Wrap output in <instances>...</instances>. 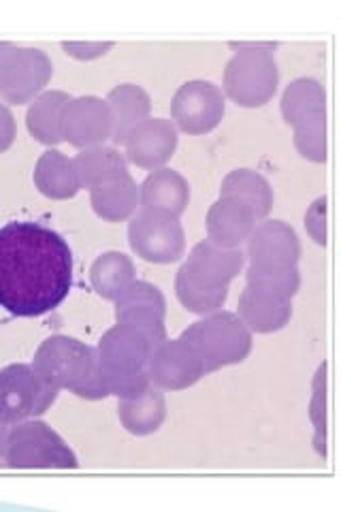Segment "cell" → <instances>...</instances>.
Segmentation results:
<instances>
[{
    "mask_svg": "<svg viewBox=\"0 0 341 512\" xmlns=\"http://www.w3.org/2000/svg\"><path fill=\"white\" fill-rule=\"evenodd\" d=\"M90 203L94 214L107 222H124L137 214L139 186L131 173L116 175L90 188Z\"/></svg>",
    "mask_w": 341,
    "mask_h": 512,
    "instance_id": "cell-20",
    "label": "cell"
},
{
    "mask_svg": "<svg viewBox=\"0 0 341 512\" xmlns=\"http://www.w3.org/2000/svg\"><path fill=\"white\" fill-rule=\"evenodd\" d=\"M329 203L327 197L316 199L305 212V231L318 246H327L329 239Z\"/></svg>",
    "mask_w": 341,
    "mask_h": 512,
    "instance_id": "cell-34",
    "label": "cell"
},
{
    "mask_svg": "<svg viewBox=\"0 0 341 512\" xmlns=\"http://www.w3.org/2000/svg\"><path fill=\"white\" fill-rule=\"evenodd\" d=\"M113 41H62V50L77 60H96L113 50Z\"/></svg>",
    "mask_w": 341,
    "mask_h": 512,
    "instance_id": "cell-35",
    "label": "cell"
},
{
    "mask_svg": "<svg viewBox=\"0 0 341 512\" xmlns=\"http://www.w3.org/2000/svg\"><path fill=\"white\" fill-rule=\"evenodd\" d=\"M220 197L248 205L258 220H265L273 207V188L254 169H235L220 184Z\"/></svg>",
    "mask_w": 341,
    "mask_h": 512,
    "instance_id": "cell-25",
    "label": "cell"
},
{
    "mask_svg": "<svg viewBox=\"0 0 341 512\" xmlns=\"http://www.w3.org/2000/svg\"><path fill=\"white\" fill-rule=\"evenodd\" d=\"M258 222L261 220L248 205L220 197L216 203H211L205 218L207 239L224 248H241Z\"/></svg>",
    "mask_w": 341,
    "mask_h": 512,
    "instance_id": "cell-16",
    "label": "cell"
},
{
    "mask_svg": "<svg viewBox=\"0 0 341 512\" xmlns=\"http://www.w3.org/2000/svg\"><path fill=\"white\" fill-rule=\"evenodd\" d=\"M241 323L252 333H275L284 329L292 318V301L278 299L273 295L256 291V288L246 286L237 301L235 312Z\"/></svg>",
    "mask_w": 341,
    "mask_h": 512,
    "instance_id": "cell-19",
    "label": "cell"
},
{
    "mask_svg": "<svg viewBox=\"0 0 341 512\" xmlns=\"http://www.w3.org/2000/svg\"><path fill=\"white\" fill-rule=\"evenodd\" d=\"M7 468L13 470H77L73 448L45 421L30 419L9 427Z\"/></svg>",
    "mask_w": 341,
    "mask_h": 512,
    "instance_id": "cell-4",
    "label": "cell"
},
{
    "mask_svg": "<svg viewBox=\"0 0 341 512\" xmlns=\"http://www.w3.org/2000/svg\"><path fill=\"white\" fill-rule=\"evenodd\" d=\"M58 389L45 382L35 367L13 363L0 370V421L15 425L37 419L54 406Z\"/></svg>",
    "mask_w": 341,
    "mask_h": 512,
    "instance_id": "cell-5",
    "label": "cell"
},
{
    "mask_svg": "<svg viewBox=\"0 0 341 512\" xmlns=\"http://www.w3.org/2000/svg\"><path fill=\"white\" fill-rule=\"evenodd\" d=\"M9 427L7 423L0 421V468H7V461H5V455H7V438H9Z\"/></svg>",
    "mask_w": 341,
    "mask_h": 512,
    "instance_id": "cell-37",
    "label": "cell"
},
{
    "mask_svg": "<svg viewBox=\"0 0 341 512\" xmlns=\"http://www.w3.org/2000/svg\"><path fill=\"white\" fill-rule=\"evenodd\" d=\"M246 280L250 288L273 295L278 299L292 301L301 288L299 267H258L248 265Z\"/></svg>",
    "mask_w": 341,
    "mask_h": 512,
    "instance_id": "cell-30",
    "label": "cell"
},
{
    "mask_svg": "<svg viewBox=\"0 0 341 512\" xmlns=\"http://www.w3.org/2000/svg\"><path fill=\"white\" fill-rule=\"evenodd\" d=\"M135 280V263L124 252H105L90 267V282L103 299L113 301Z\"/></svg>",
    "mask_w": 341,
    "mask_h": 512,
    "instance_id": "cell-28",
    "label": "cell"
},
{
    "mask_svg": "<svg viewBox=\"0 0 341 512\" xmlns=\"http://www.w3.org/2000/svg\"><path fill=\"white\" fill-rule=\"evenodd\" d=\"M99 365V361H96ZM99 374L105 384V391L109 397H118V399H133L143 395L152 387V380L148 376V370L145 372H109L103 370L99 365Z\"/></svg>",
    "mask_w": 341,
    "mask_h": 512,
    "instance_id": "cell-33",
    "label": "cell"
},
{
    "mask_svg": "<svg viewBox=\"0 0 341 512\" xmlns=\"http://www.w3.org/2000/svg\"><path fill=\"white\" fill-rule=\"evenodd\" d=\"M118 416L128 434L150 436L167 419V399L160 389L150 387L139 397L118 399Z\"/></svg>",
    "mask_w": 341,
    "mask_h": 512,
    "instance_id": "cell-24",
    "label": "cell"
},
{
    "mask_svg": "<svg viewBox=\"0 0 341 512\" xmlns=\"http://www.w3.org/2000/svg\"><path fill=\"white\" fill-rule=\"evenodd\" d=\"M15 50H18V45L7 43V41L0 43V75H3V71H5V67L9 64Z\"/></svg>",
    "mask_w": 341,
    "mask_h": 512,
    "instance_id": "cell-38",
    "label": "cell"
},
{
    "mask_svg": "<svg viewBox=\"0 0 341 512\" xmlns=\"http://www.w3.org/2000/svg\"><path fill=\"white\" fill-rule=\"evenodd\" d=\"M184 265L194 276L209 284L231 286L246 267V254L241 252V248H224L205 239L190 250Z\"/></svg>",
    "mask_w": 341,
    "mask_h": 512,
    "instance_id": "cell-18",
    "label": "cell"
},
{
    "mask_svg": "<svg viewBox=\"0 0 341 512\" xmlns=\"http://www.w3.org/2000/svg\"><path fill=\"white\" fill-rule=\"evenodd\" d=\"M141 210H152L180 218L190 203V184L173 169H156L139 186Z\"/></svg>",
    "mask_w": 341,
    "mask_h": 512,
    "instance_id": "cell-17",
    "label": "cell"
},
{
    "mask_svg": "<svg viewBox=\"0 0 341 512\" xmlns=\"http://www.w3.org/2000/svg\"><path fill=\"white\" fill-rule=\"evenodd\" d=\"M105 103L113 116V137L111 141L116 146H124L126 137L131 135L135 128L150 118L152 114V99L137 84H120L113 88Z\"/></svg>",
    "mask_w": 341,
    "mask_h": 512,
    "instance_id": "cell-21",
    "label": "cell"
},
{
    "mask_svg": "<svg viewBox=\"0 0 341 512\" xmlns=\"http://www.w3.org/2000/svg\"><path fill=\"white\" fill-rule=\"evenodd\" d=\"M235 56L226 62L224 96L246 109L267 105L280 86V69L273 50L278 43H229Z\"/></svg>",
    "mask_w": 341,
    "mask_h": 512,
    "instance_id": "cell-2",
    "label": "cell"
},
{
    "mask_svg": "<svg viewBox=\"0 0 341 512\" xmlns=\"http://www.w3.org/2000/svg\"><path fill=\"white\" fill-rule=\"evenodd\" d=\"M75 165L81 178V188H94L109 178L128 173L126 156L111 146H94L81 150L75 156Z\"/></svg>",
    "mask_w": 341,
    "mask_h": 512,
    "instance_id": "cell-29",
    "label": "cell"
},
{
    "mask_svg": "<svg viewBox=\"0 0 341 512\" xmlns=\"http://www.w3.org/2000/svg\"><path fill=\"white\" fill-rule=\"evenodd\" d=\"M295 148L305 160H310V163H318V165L327 163V156H329L327 116L295 126Z\"/></svg>",
    "mask_w": 341,
    "mask_h": 512,
    "instance_id": "cell-32",
    "label": "cell"
},
{
    "mask_svg": "<svg viewBox=\"0 0 341 512\" xmlns=\"http://www.w3.org/2000/svg\"><path fill=\"white\" fill-rule=\"evenodd\" d=\"M327 363L318 367L314 376V393L310 399V421L314 425V448L320 457H327V434H329V404H327Z\"/></svg>",
    "mask_w": 341,
    "mask_h": 512,
    "instance_id": "cell-31",
    "label": "cell"
},
{
    "mask_svg": "<svg viewBox=\"0 0 341 512\" xmlns=\"http://www.w3.org/2000/svg\"><path fill=\"white\" fill-rule=\"evenodd\" d=\"M180 338L205 367V374L246 361L254 346V333L235 312L218 310L201 316Z\"/></svg>",
    "mask_w": 341,
    "mask_h": 512,
    "instance_id": "cell-3",
    "label": "cell"
},
{
    "mask_svg": "<svg viewBox=\"0 0 341 512\" xmlns=\"http://www.w3.org/2000/svg\"><path fill=\"white\" fill-rule=\"evenodd\" d=\"M96 361L109 372H145L152 342L131 325H113L96 344Z\"/></svg>",
    "mask_w": 341,
    "mask_h": 512,
    "instance_id": "cell-15",
    "label": "cell"
},
{
    "mask_svg": "<svg viewBox=\"0 0 341 512\" xmlns=\"http://www.w3.org/2000/svg\"><path fill=\"white\" fill-rule=\"evenodd\" d=\"M71 101V96L62 90H50L39 94L30 103L26 111V126L28 133L35 137L43 146H58L62 143L60 137V116L62 109Z\"/></svg>",
    "mask_w": 341,
    "mask_h": 512,
    "instance_id": "cell-26",
    "label": "cell"
},
{
    "mask_svg": "<svg viewBox=\"0 0 341 512\" xmlns=\"http://www.w3.org/2000/svg\"><path fill=\"white\" fill-rule=\"evenodd\" d=\"M32 180H35V186L43 197L54 201L73 199L81 190V178L75 158H69L67 154L54 148L41 154Z\"/></svg>",
    "mask_w": 341,
    "mask_h": 512,
    "instance_id": "cell-22",
    "label": "cell"
},
{
    "mask_svg": "<svg viewBox=\"0 0 341 512\" xmlns=\"http://www.w3.org/2000/svg\"><path fill=\"white\" fill-rule=\"evenodd\" d=\"M175 295L188 312L205 316L224 308L226 299H229V286L209 284L182 265L175 276Z\"/></svg>",
    "mask_w": 341,
    "mask_h": 512,
    "instance_id": "cell-27",
    "label": "cell"
},
{
    "mask_svg": "<svg viewBox=\"0 0 341 512\" xmlns=\"http://www.w3.org/2000/svg\"><path fill=\"white\" fill-rule=\"evenodd\" d=\"M30 365L58 391H73L94 374L96 350L69 335H52L37 348Z\"/></svg>",
    "mask_w": 341,
    "mask_h": 512,
    "instance_id": "cell-6",
    "label": "cell"
},
{
    "mask_svg": "<svg viewBox=\"0 0 341 512\" xmlns=\"http://www.w3.org/2000/svg\"><path fill=\"white\" fill-rule=\"evenodd\" d=\"M54 75V64L37 47H18L0 75V99L11 105H26L43 94Z\"/></svg>",
    "mask_w": 341,
    "mask_h": 512,
    "instance_id": "cell-10",
    "label": "cell"
},
{
    "mask_svg": "<svg viewBox=\"0 0 341 512\" xmlns=\"http://www.w3.org/2000/svg\"><path fill=\"white\" fill-rule=\"evenodd\" d=\"M282 118L292 128L327 116V94L322 84L314 77H299L288 84L280 101Z\"/></svg>",
    "mask_w": 341,
    "mask_h": 512,
    "instance_id": "cell-23",
    "label": "cell"
},
{
    "mask_svg": "<svg viewBox=\"0 0 341 512\" xmlns=\"http://www.w3.org/2000/svg\"><path fill=\"white\" fill-rule=\"evenodd\" d=\"M177 133L180 131L167 118H148L141 122L124 141L126 163L148 171L162 169L173 158L180 143Z\"/></svg>",
    "mask_w": 341,
    "mask_h": 512,
    "instance_id": "cell-13",
    "label": "cell"
},
{
    "mask_svg": "<svg viewBox=\"0 0 341 512\" xmlns=\"http://www.w3.org/2000/svg\"><path fill=\"white\" fill-rule=\"evenodd\" d=\"M226 114L224 92L205 79L180 86L171 101V122L186 135H207L218 128Z\"/></svg>",
    "mask_w": 341,
    "mask_h": 512,
    "instance_id": "cell-8",
    "label": "cell"
},
{
    "mask_svg": "<svg viewBox=\"0 0 341 512\" xmlns=\"http://www.w3.org/2000/svg\"><path fill=\"white\" fill-rule=\"evenodd\" d=\"M148 376L152 387L160 391H184L205 376V367L182 338H167L154 346L148 361Z\"/></svg>",
    "mask_w": 341,
    "mask_h": 512,
    "instance_id": "cell-12",
    "label": "cell"
},
{
    "mask_svg": "<svg viewBox=\"0 0 341 512\" xmlns=\"http://www.w3.org/2000/svg\"><path fill=\"white\" fill-rule=\"evenodd\" d=\"M60 137L77 150L103 146L113 137V116L99 96H79L62 109Z\"/></svg>",
    "mask_w": 341,
    "mask_h": 512,
    "instance_id": "cell-11",
    "label": "cell"
},
{
    "mask_svg": "<svg viewBox=\"0 0 341 512\" xmlns=\"http://www.w3.org/2000/svg\"><path fill=\"white\" fill-rule=\"evenodd\" d=\"M128 244L139 259L169 265L186 254V233L180 218L152 210H139L128 224Z\"/></svg>",
    "mask_w": 341,
    "mask_h": 512,
    "instance_id": "cell-7",
    "label": "cell"
},
{
    "mask_svg": "<svg viewBox=\"0 0 341 512\" xmlns=\"http://www.w3.org/2000/svg\"><path fill=\"white\" fill-rule=\"evenodd\" d=\"M246 261L258 267H299L301 242L284 220L258 222L246 242Z\"/></svg>",
    "mask_w": 341,
    "mask_h": 512,
    "instance_id": "cell-14",
    "label": "cell"
},
{
    "mask_svg": "<svg viewBox=\"0 0 341 512\" xmlns=\"http://www.w3.org/2000/svg\"><path fill=\"white\" fill-rule=\"evenodd\" d=\"M113 306H116L118 323L131 325L141 331L152 342V346H158L162 340H167V301L158 286L133 280L113 299Z\"/></svg>",
    "mask_w": 341,
    "mask_h": 512,
    "instance_id": "cell-9",
    "label": "cell"
},
{
    "mask_svg": "<svg viewBox=\"0 0 341 512\" xmlns=\"http://www.w3.org/2000/svg\"><path fill=\"white\" fill-rule=\"evenodd\" d=\"M73 288V252L58 231L13 220L0 227V308L18 318L54 312Z\"/></svg>",
    "mask_w": 341,
    "mask_h": 512,
    "instance_id": "cell-1",
    "label": "cell"
},
{
    "mask_svg": "<svg viewBox=\"0 0 341 512\" xmlns=\"http://www.w3.org/2000/svg\"><path fill=\"white\" fill-rule=\"evenodd\" d=\"M15 135H18V128H15L11 109L0 103V152H7L13 146Z\"/></svg>",
    "mask_w": 341,
    "mask_h": 512,
    "instance_id": "cell-36",
    "label": "cell"
}]
</instances>
